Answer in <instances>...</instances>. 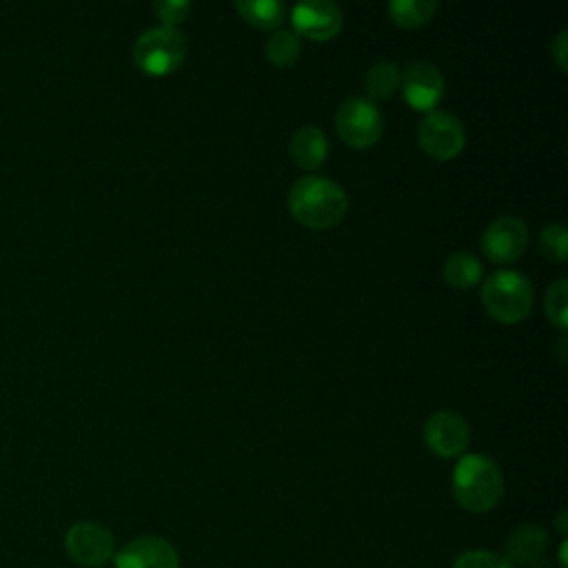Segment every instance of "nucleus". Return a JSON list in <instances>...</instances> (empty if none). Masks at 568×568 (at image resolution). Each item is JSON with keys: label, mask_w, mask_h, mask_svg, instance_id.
Returning a JSON list of instances; mask_svg holds the SVG:
<instances>
[{"label": "nucleus", "mask_w": 568, "mask_h": 568, "mask_svg": "<svg viewBox=\"0 0 568 568\" xmlns=\"http://www.w3.org/2000/svg\"><path fill=\"white\" fill-rule=\"evenodd\" d=\"M291 215L306 229L324 231L344 220L348 213L346 191L331 178L304 175L295 180L286 197Z\"/></svg>", "instance_id": "nucleus-1"}, {"label": "nucleus", "mask_w": 568, "mask_h": 568, "mask_svg": "<svg viewBox=\"0 0 568 568\" xmlns=\"http://www.w3.org/2000/svg\"><path fill=\"white\" fill-rule=\"evenodd\" d=\"M450 490L468 513H488L504 497V473L499 464L481 453L462 455L453 468Z\"/></svg>", "instance_id": "nucleus-2"}, {"label": "nucleus", "mask_w": 568, "mask_h": 568, "mask_svg": "<svg viewBox=\"0 0 568 568\" xmlns=\"http://www.w3.org/2000/svg\"><path fill=\"white\" fill-rule=\"evenodd\" d=\"M535 291L530 280L513 268L490 273L481 284V304L486 313L501 324H519L532 311Z\"/></svg>", "instance_id": "nucleus-3"}, {"label": "nucleus", "mask_w": 568, "mask_h": 568, "mask_svg": "<svg viewBox=\"0 0 568 568\" xmlns=\"http://www.w3.org/2000/svg\"><path fill=\"white\" fill-rule=\"evenodd\" d=\"M186 38L178 27H151L144 29L133 44V60L146 75H169L186 58Z\"/></svg>", "instance_id": "nucleus-4"}, {"label": "nucleus", "mask_w": 568, "mask_h": 568, "mask_svg": "<svg viewBox=\"0 0 568 568\" xmlns=\"http://www.w3.org/2000/svg\"><path fill=\"white\" fill-rule=\"evenodd\" d=\"M335 129L342 142H346L348 146L368 149L382 138L384 118L382 111L373 104V100L353 95L337 106Z\"/></svg>", "instance_id": "nucleus-5"}, {"label": "nucleus", "mask_w": 568, "mask_h": 568, "mask_svg": "<svg viewBox=\"0 0 568 568\" xmlns=\"http://www.w3.org/2000/svg\"><path fill=\"white\" fill-rule=\"evenodd\" d=\"M64 552L80 568H102L113 561V532L100 521H75L64 532Z\"/></svg>", "instance_id": "nucleus-6"}, {"label": "nucleus", "mask_w": 568, "mask_h": 568, "mask_svg": "<svg viewBox=\"0 0 568 568\" xmlns=\"http://www.w3.org/2000/svg\"><path fill=\"white\" fill-rule=\"evenodd\" d=\"M417 142L426 155L446 162L464 149L466 131L459 118H455L450 111L433 109L422 118L417 126Z\"/></svg>", "instance_id": "nucleus-7"}, {"label": "nucleus", "mask_w": 568, "mask_h": 568, "mask_svg": "<svg viewBox=\"0 0 568 568\" xmlns=\"http://www.w3.org/2000/svg\"><path fill=\"white\" fill-rule=\"evenodd\" d=\"M484 255L495 264H510L528 246V226L517 215H499L486 224L479 237Z\"/></svg>", "instance_id": "nucleus-8"}, {"label": "nucleus", "mask_w": 568, "mask_h": 568, "mask_svg": "<svg viewBox=\"0 0 568 568\" xmlns=\"http://www.w3.org/2000/svg\"><path fill=\"white\" fill-rule=\"evenodd\" d=\"M422 437L433 455L444 459L462 457L470 444V426L455 410H437L424 422Z\"/></svg>", "instance_id": "nucleus-9"}, {"label": "nucleus", "mask_w": 568, "mask_h": 568, "mask_svg": "<svg viewBox=\"0 0 568 568\" xmlns=\"http://www.w3.org/2000/svg\"><path fill=\"white\" fill-rule=\"evenodd\" d=\"M115 568H180L178 548L160 535H140L113 555Z\"/></svg>", "instance_id": "nucleus-10"}, {"label": "nucleus", "mask_w": 568, "mask_h": 568, "mask_svg": "<svg viewBox=\"0 0 568 568\" xmlns=\"http://www.w3.org/2000/svg\"><path fill=\"white\" fill-rule=\"evenodd\" d=\"M293 31L308 40H331L342 31L344 13L331 0H304L291 9Z\"/></svg>", "instance_id": "nucleus-11"}, {"label": "nucleus", "mask_w": 568, "mask_h": 568, "mask_svg": "<svg viewBox=\"0 0 568 568\" xmlns=\"http://www.w3.org/2000/svg\"><path fill=\"white\" fill-rule=\"evenodd\" d=\"M399 89L404 100L417 111H433L442 95H444V75L442 71L428 60H413L402 71Z\"/></svg>", "instance_id": "nucleus-12"}, {"label": "nucleus", "mask_w": 568, "mask_h": 568, "mask_svg": "<svg viewBox=\"0 0 568 568\" xmlns=\"http://www.w3.org/2000/svg\"><path fill=\"white\" fill-rule=\"evenodd\" d=\"M546 541H548V532L544 526L539 524H521L517 526L508 541H506V559L510 561V566H539L546 552Z\"/></svg>", "instance_id": "nucleus-13"}, {"label": "nucleus", "mask_w": 568, "mask_h": 568, "mask_svg": "<svg viewBox=\"0 0 568 568\" xmlns=\"http://www.w3.org/2000/svg\"><path fill=\"white\" fill-rule=\"evenodd\" d=\"M288 153H291L293 162H295L300 169L313 171V169L322 166L324 160H326V155H328V140H326V133H324L320 126H315V124L300 126V129L291 135Z\"/></svg>", "instance_id": "nucleus-14"}, {"label": "nucleus", "mask_w": 568, "mask_h": 568, "mask_svg": "<svg viewBox=\"0 0 568 568\" xmlns=\"http://www.w3.org/2000/svg\"><path fill=\"white\" fill-rule=\"evenodd\" d=\"M442 275L453 288H473L484 275V266L470 251H455L444 260Z\"/></svg>", "instance_id": "nucleus-15"}, {"label": "nucleus", "mask_w": 568, "mask_h": 568, "mask_svg": "<svg viewBox=\"0 0 568 568\" xmlns=\"http://www.w3.org/2000/svg\"><path fill=\"white\" fill-rule=\"evenodd\" d=\"M235 9L255 29H277L286 18V7L277 0H237Z\"/></svg>", "instance_id": "nucleus-16"}, {"label": "nucleus", "mask_w": 568, "mask_h": 568, "mask_svg": "<svg viewBox=\"0 0 568 568\" xmlns=\"http://www.w3.org/2000/svg\"><path fill=\"white\" fill-rule=\"evenodd\" d=\"M399 80H402L399 67L390 60H379L368 67L364 78V89L373 100H388L399 89Z\"/></svg>", "instance_id": "nucleus-17"}, {"label": "nucleus", "mask_w": 568, "mask_h": 568, "mask_svg": "<svg viewBox=\"0 0 568 568\" xmlns=\"http://www.w3.org/2000/svg\"><path fill=\"white\" fill-rule=\"evenodd\" d=\"M437 7L439 4L435 0H390L386 11L395 24L404 29H417L435 16Z\"/></svg>", "instance_id": "nucleus-18"}, {"label": "nucleus", "mask_w": 568, "mask_h": 568, "mask_svg": "<svg viewBox=\"0 0 568 568\" xmlns=\"http://www.w3.org/2000/svg\"><path fill=\"white\" fill-rule=\"evenodd\" d=\"M264 53L273 67L284 69L295 64L302 53L300 36L293 29H275L264 44Z\"/></svg>", "instance_id": "nucleus-19"}, {"label": "nucleus", "mask_w": 568, "mask_h": 568, "mask_svg": "<svg viewBox=\"0 0 568 568\" xmlns=\"http://www.w3.org/2000/svg\"><path fill=\"white\" fill-rule=\"evenodd\" d=\"M566 302H568V282L564 277L555 280L544 295V311L555 328L561 333L568 328V313H566Z\"/></svg>", "instance_id": "nucleus-20"}, {"label": "nucleus", "mask_w": 568, "mask_h": 568, "mask_svg": "<svg viewBox=\"0 0 568 568\" xmlns=\"http://www.w3.org/2000/svg\"><path fill=\"white\" fill-rule=\"evenodd\" d=\"M537 244H539V251L550 257V260H557V262H564L566 255H568V231L561 222H550L546 224L541 231H539V237H537Z\"/></svg>", "instance_id": "nucleus-21"}, {"label": "nucleus", "mask_w": 568, "mask_h": 568, "mask_svg": "<svg viewBox=\"0 0 568 568\" xmlns=\"http://www.w3.org/2000/svg\"><path fill=\"white\" fill-rule=\"evenodd\" d=\"M450 568H513V566L499 552H493L486 548H473V550L459 552Z\"/></svg>", "instance_id": "nucleus-22"}, {"label": "nucleus", "mask_w": 568, "mask_h": 568, "mask_svg": "<svg viewBox=\"0 0 568 568\" xmlns=\"http://www.w3.org/2000/svg\"><path fill=\"white\" fill-rule=\"evenodd\" d=\"M155 16L162 20L164 27H178L191 11V2L186 0H158L153 2Z\"/></svg>", "instance_id": "nucleus-23"}, {"label": "nucleus", "mask_w": 568, "mask_h": 568, "mask_svg": "<svg viewBox=\"0 0 568 568\" xmlns=\"http://www.w3.org/2000/svg\"><path fill=\"white\" fill-rule=\"evenodd\" d=\"M550 53H552L557 67H559L561 71H566V69H568V31H566V29H561V31L555 36V40H552V44H550Z\"/></svg>", "instance_id": "nucleus-24"}, {"label": "nucleus", "mask_w": 568, "mask_h": 568, "mask_svg": "<svg viewBox=\"0 0 568 568\" xmlns=\"http://www.w3.org/2000/svg\"><path fill=\"white\" fill-rule=\"evenodd\" d=\"M566 521H568V513H566V510H561V513L557 515V530H559V535H561V537H566V532H568Z\"/></svg>", "instance_id": "nucleus-25"}, {"label": "nucleus", "mask_w": 568, "mask_h": 568, "mask_svg": "<svg viewBox=\"0 0 568 568\" xmlns=\"http://www.w3.org/2000/svg\"><path fill=\"white\" fill-rule=\"evenodd\" d=\"M559 566L568 568V564H566V539H561V544H559Z\"/></svg>", "instance_id": "nucleus-26"}]
</instances>
